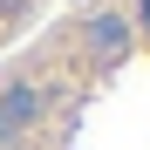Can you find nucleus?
<instances>
[{"mask_svg": "<svg viewBox=\"0 0 150 150\" xmlns=\"http://www.w3.org/2000/svg\"><path fill=\"white\" fill-rule=\"evenodd\" d=\"M41 7V0H0V41H14L21 28H28V14Z\"/></svg>", "mask_w": 150, "mask_h": 150, "instance_id": "f257e3e1", "label": "nucleus"}, {"mask_svg": "<svg viewBox=\"0 0 150 150\" xmlns=\"http://www.w3.org/2000/svg\"><path fill=\"white\" fill-rule=\"evenodd\" d=\"M130 28H143V34H150V0H137V14H130Z\"/></svg>", "mask_w": 150, "mask_h": 150, "instance_id": "f03ea898", "label": "nucleus"}]
</instances>
